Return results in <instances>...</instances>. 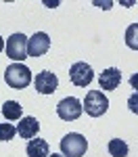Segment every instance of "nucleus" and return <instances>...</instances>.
<instances>
[{
	"label": "nucleus",
	"instance_id": "obj_1",
	"mask_svg": "<svg viewBox=\"0 0 138 157\" xmlns=\"http://www.w3.org/2000/svg\"><path fill=\"white\" fill-rule=\"evenodd\" d=\"M4 82L15 88V90H19V88H25V86H29L32 82V71H29V67H25L23 63H13L6 67V71H4Z\"/></svg>",
	"mask_w": 138,
	"mask_h": 157
},
{
	"label": "nucleus",
	"instance_id": "obj_2",
	"mask_svg": "<svg viewBox=\"0 0 138 157\" xmlns=\"http://www.w3.org/2000/svg\"><path fill=\"white\" fill-rule=\"evenodd\" d=\"M88 149V140L77 132H69L61 140V153L65 157H84Z\"/></svg>",
	"mask_w": 138,
	"mask_h": 157
},
{
	"label": "nucleus",
	"instance_id": "obj_3",
	"mask_svg": "<svg viewBox=\"0 0 138 157\" xmlns=\"http://www.w3.org/2000/svg\"><path fill=\"white\" fill-rule=\"evenodd\" d=\"M84 109H86V113L90 117H100L109 109V98L100 90H90L86 94V98H84Z\"/></svg>",
	"mask_w": 138,
	"mask_h": 157
},
{
	"label": "nucleus",
	"instance_id": "obj_4",
	"mask_svg": "<svg viewBox=\"0 0 138 157\" xmlns=\"http://www.w3.org/2000/svg\"><path fill=\"white\" fill-rule=\"evenodd\" d=\"M6 57L13 59L15 63H21L23 59H27V38L19 32V34H13L9 40H6Z\"/></svg>",
	"mask_w": 138,
	"mask_h": 157
},
{
	"label": "nucleus",
	"instance_id": "obj_5",
	"mask_svg": "<svg viewBox=\"0 0 138 157\" xmlns=\"http://www.w3.org/2000/svg\"><path fill=\"white\" fill-rule=\"evenodd\" d=\"M82 111H84V107H82V103L75 97L63 98L61 103L57 105V115H59L63 121H75L82 115Z\"/></svg>",
	"mask_w": 138,
	"mask_h": 157
},
{
	"label": "nucleus",
	"instance_id": "obj_6",
	"mask_svg": "<svg viewBox=\"0 0 138 157\" xmlns=\"http://www.w3.org/2000/svg\"><path fill=\"white\" fill-rule=\"evenodd\" d=\"M69 78H71V82L75 86H80V88H86L92 80H94V71H92V67L84 63V61H80V63H73L71 65V69H69Z\"/></svg>",
	"mask_w": 138,
	"mask_h": 157
},
{
	"label": "nucleus",
	"instance_id": "obj_7",
	"mask_svg": "<svg viewBox=\"0 0 138 157\" xmlns=\"http://www.w3.org/2000/svg\"><path fill=\"white\" fill-rule=\"evenodd\" d=\"M50 48V38L48 34H44V32H36L34 36L27 40V57H42V55H46Z\"/></svg>",
	"mask_w": 138,
	"mask_h": 157
},
{
	"label": "nucleus",
	"instance_id": "obj_8",
	"mask_svg": "<svg viewBox=\"0 0 138 157\" xmlns=\"http://www.w3.org/2000/svg\"><path fill=\"white\" fill-rule=\"evenodd\" d=\"M34 86H36V90L40 94H52L59 86V78L52 71H40L34 80Z\"/></svg>",
	"mask_w": 138,
	"mask_h": 157
},
{
	"label": "nucleus",
	"instance_id": "obj_9",
	"mask_svg": "<svg viewBox=\"0 0 138 157\" xmlns=\"http://www.w3.org/2000/svg\"><path fill=\"white\" fill-rule=\"evenodd\" d=\"M99 84H100V90H117L119 84H121V71L117 67L105 69L99 78Z\"/></svg>",
	"mask_w": 138,
	"mask_h": 157
},
{
	"label": "nucleus",
	"instance_id": "obj_10",
	"mask_svg": "<svg viewBox=\"0 0 138 157\" xmlns=\"http://www.w3.org/2000/svg\"><path fill=\"white\" fill-rule=\"evenodd\" d=\"M38 130H40V121L36 117H32V115H27V117H21L19 120V126H17V132L21 138L25 140H32V138H36Z\"/></svg>",
	"mask_w": 138,
	"mask_h": 157
},
{
	"label": "nucleus",
	"instance_id": "obj_11",
	"mask_svg": "<svg viewBox=\"0 0 138 157\" xmlns=\"http://www.w3.org/2000/svg\"><path fill=\"white\" fill-rule=\"evenodd\" d=\"M25 153L27 157H48L50 155V147L44 138H34L29 140L27 147H25Z\"/></svg>",
	"mask_w": 138,
	"mask_h": 157
},
{
	"label": "nucleus",
	"instance_id": "obj_12",
	"mask_svg": "<svg viewBox=\"0 0 138 157\" xmlns=\"http://www.w3.org/2000/svg\"><path fill=\"white\" fill-rule=\"evenodd\" d=\"M21 113H23V107H21L17 101H6V103L2 105V115H4L9 121L21 120Z\"/></svg>",
	"mask_w": 138,
	"mask_h": 157
},
{
	"label": "nucleus",
	"instance_id": "obj_13",
	"mask_svg": "<svg viewBox=\"0 0 138 157\" xmlns=\"http://www.w3.org/2000/svg\"><path fill=\"white\" fill-rule=\"evenodd\" d=\"M109 155L111 157H125L128 155V143L125 140H121V138H113V140H109Z\"/></svg>",
	"mask_w": 138,
	"mask_h": 157
},
{
	"label": "nucleus",
	"instance_id": "obj_14",
	"mask_svg": "<svg viewBox=\"0 0 138 157\" xmlns=\"http://www.w3.org/2000/svg\"><path fill=\"white\" fill-rule=\"evenodd\" d=\"M125 44L132 50H138V23L128 25V29H125Z\"/></svg>",
	"mask_w": 138,
	"mask_h": 157
},
{
	"label": "nucleus",
	"instance_id": "obj_15",
	"mask_svg": "<svg viewBox=\"0 0 138 157\" xmlns=\"http://www.w3.org/2000/svg\"><path fill=\"white\" fill-rule=\"evenodd\" d=\"M17 134V128L13 124H0V140L6 143V140H13Z\"/></svg>",
	"mask_w": 138,
	"mask_h": 157
},
{
	"label": "nucleus",
	"instance_id": "obj_16",
	"mask_svg": "<svg viewBox=\"0 0 138 157\" xmlns=\"http://www.w3.org/2000/svg\"><path fill=\"white\" fill-rule=\"evenodd\" d=\"M128 109H130L132 113H136V115H138V92H134L132 97L128 98Z\"/></svg>",
	"mask_w": 138,
	"mask_h": 157
},
{
	"label": "nucleus",
	"instance_id": "obj_17",
	"mask_svg": "<svg viewBox=\"0 0 138 157\" xmlns=\"http://www.w3.org/2000/svg\"><path fill=\"white\" fill-rule=\"evenodd\" d=\"M130 86H132V88L138 92V73H134V75L130 78Z\"/></svg>",
	"mask_w": 138,
	"mask_h": 157
},
{
	"label": "nucleus",
	"instance_id": "obj_18",
	"mask_svg": "<svg viewBox=\"0 0 138 157\" xmlns=\"http://www.w3.org/2000/svg\"><path fill=\"white\" fill-rule=\"evenodd\" d=\"M4 46H6V44L2 42V36H0V52H2V48H4Z\"/></svg>",
	"mask_w": 138,
	"mask_h": 157
},
{
	"label": "nucleus",
	"instance_id": "obj_19",
	"mask_svg": "<svg viewBox=\"0 0 138 157\" xmlns=\"http://www.w3.org/2000/svg\"><path fill=\"white\" fill-rule=\"evenodd\" d=\"M48 157H65L63 153H52V155H48Z\"/></svg>",
	"mask_w": 138,
	"mask_h": 157
}]
</instances>
